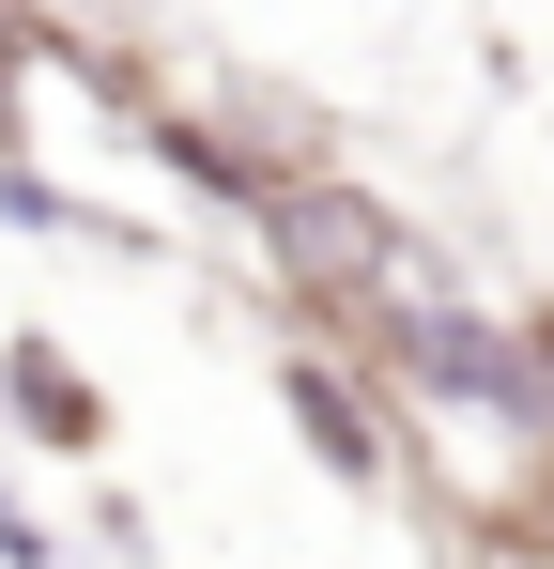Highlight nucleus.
<instances>
[{
  "mask_svg": "<svg viewBox=\"0 0 554 569\" xmlns=\"http://www.w3.org/2000/svg\"><path fill=\"white\" fill-rule=\"evenodd\" d=\"M247 231H263V262H277V292H308V308H400V292H447V262L432 247H400V216L369 186H339L324 154L308 170H277L263 200H247Z\"/></svg>",
  "mask_w": 554,
  "mask_h": 569,
  "instance_id": "nucleus-1",
  "label": "nucleus"
},
{
  "mask_svg": "<svg viewBox=\"0 0 554 569\" xmlns=\"http://www.w3.org/2000/svg\"><path fill=\"white\" fill-rule=\"evenodd\" d=\"M277 400H293V431H308V462H324V477H355V492H385V477H400V431L369 416V370L293 355V370H277Z\"/></svg>",
  "mask_w": 554,
  "mask_h": 569,
  "instance_id": "nucleus-2",
  "label": "nucleus"
},
{
  "mask_svg": "<svg viewBox=\"0 0 554 569\" xmlns=\"http://www.w3.org/2000/svg\"><path fill=\"white\" fill-rule=\"evenodd\" d=\"M0 416H16L31 447H62V462L108 447V400H92V370L62 355V339H0Z\"/></svg>",
  "mask_w": 554,
  "mask_h": 569,
  "instance_id": "nucleus-3",
  "label": "nucleus"
},
{
  "mask_svg": "<svg viewBox=\"0 0 554 569\" xmlns=\"http://www.w3.org/2000/svg\"><path fill=\"white\" fill-rule=\"evenodd\" d=\"M47 47H62V31H47V16H16V0H0V139H16V78H31V62H47Z\"/></svg>",
  "mask_w": 554,
  "mask_h": 569,
  "instance_id": "nucleus-4",
  "label": "nucleus"
},
{
  "mask_svg": "<svg viewBox=\"0 0 554 569\" xmlns=\"http://www.w3.org/2000/svg\"><path fill=\"white\" fill-rule=\"evenodd\" d=\"M0 569H47V523H31L16 492H0Z\"/></svg>",
  "mask_w": 554,
  "mask_h": 569,
  "instance_id": "nucleus-5",
  "label": "nucleus"
}]
</instances>
